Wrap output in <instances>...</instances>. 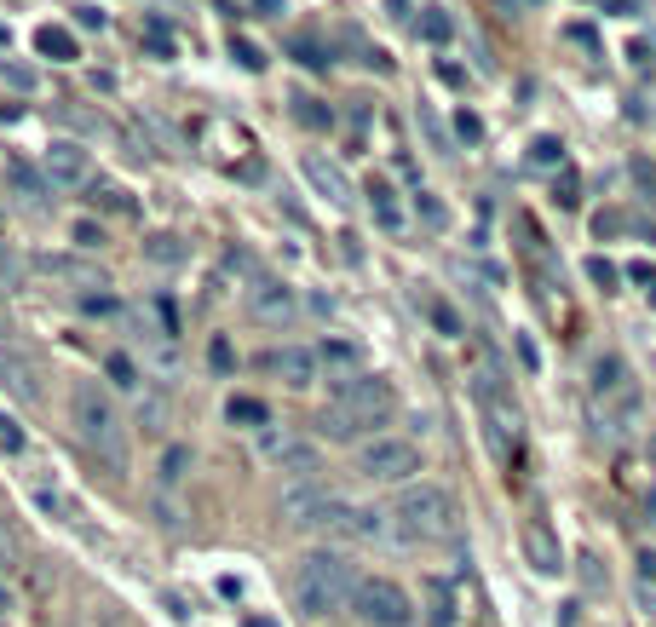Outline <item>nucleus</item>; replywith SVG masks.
I'll list each match as a JSON object with an SVG mask.
<instances>
[{"instance_id": "f257e3e1", "label": "nucleus", "mask_w": 656, "mask_h": 627, "mask_svg": "<svg viewBox=\"0 0 656 627\" xmlns=\"http://www.w3.org/2000/svg\"><path fill=\"white\" fill-rule=\"evenodd\" d=\"M392 409H398V392H392L380 374H352V380H340V386L328 392V409H323L317 426H323L334 443H352V438H363V432L386 426Z\"/></svg>"}, {"instance_id": "f03ea898", "label": "nucleus", "mask_w": 656, "mask_h": 627, "mask_svg": "<svg viewBox=\"0 0 656 627\" xmlns=\"http://www.w3.org/2000/svg\"><path fill=\"white\" fill-rule=\"evenodd\" d=\"M70 426H75V438L87 443V455H98V466L110 478L127 472V426H121L116 403L98 392L93 380H81L70 392Z\"/></svg>"}, {"instance_id": "7ed1b4c3", "label": "nucleus", "mask_w": 656, "mask_h": 627, "mask_svg": "<svg viewBox=\"0 0 656 627\" xmlns=\"http://www.w3.org/2000/svg\"><path fill=\"white\" fill-rule=\"evenodd\" d=\"M288 593L305 616H340V610H352L357 570L340 553H305L288 576Z\"/></svg>"}, {"instance_id": "20e7f679", "label": "nucleus", "mask_w": 656, "mask_h": 627, "mask_svg": "<svg viewBox=\"0 0 656 627\" xmlns=\"http://www.w3.org/2000/svg\"><path fill=\"white\" fill-rule=\"evenodd\" d=\"M392 530L403 541H455V530H461L455 495L438 484H403L398 507H392Z\"/></svg>"}, {"instance_id": "39448f33", "label": "nucleus", "mask_w": 656, "mask_h": 627, "mask_svg": "<svg viewBox=\"0 0 656 627\" xmlns=\"http://www.w3.org/2000/svg\"><path fill=\"white\" fill-rule=\"evenodd\" d=\"M352 616L363 627H415V599L392 576H357Z\"/></svg>"}, {"instance_id": "423d86ee", "label": "nucleus", "mask_w": 656, "mask_h": 627, "mask_svg": "<svg viewBox=\"0 0 656 627\" xmlns=\"http://www.w3.org/2000/svg\"><path fill=\"white\" fill-rule=\"evenodd\" d=\"M357 472L369 478V484H415V472H421V449L409 438H369L357 449Z\"/></svg>"}, {"instance_id": "0eeeda50", "label": "nucleus", "mask_w": 656, "mask_h": 627, "mask_svg": "<svg viewBox=\"0 0 656 627\" xmlns=\"http://www.w3.org/2000/svg\"><path fill=\"white\" fill-rule=\"evenodd\" d=\"M472 397H478V415H484V426H490V443L507 455V449L518 443V403H513V392L484 369L478 380H472Z\"/></svg>"}, {"instance_id": "6e6552de", "label": "nucleus", "mask_w": 656, "mask_h": 627, "mask_svg": "<svg viewBox=\"0 0 656 627\" xmlns=\"http://www.w3.org/2000/svg\"><path fill=\"white\" fill-rule=\"evenodd\" d=\"M317 530H328L334 541H352V547H369V541H386V535H392V518L375 512V507H357V501H328Z\"/></svg>"}, {"instance_id": "1a4fd4ad", "label": "nucleus", "mask_w": 656, "mask_h": 627, "mask_svg": "<svg viewBox=\"0 0 656 627\" xmlns=\"http://www.w3.org/2000/svg\"><path fill=\"white\" fill-rule=\"evenodd\" d=\"M259 455L277 466L282 478H294V484H305V478L323 472V449L311 438H300V432H265V438H259Z\"/></svg>"}, {"instance_id": "9d476101", "label": "nucleus", "mask_w": 656, "mask_h": 627, "mask_svg": "<svg viewBox=\"0 0 656 627\" xmlns=\"http://www.w3.org/2000/svg\"><path fill=\"white\" fill-rule=\"evenodd\" d=\"M242 305H248V317H254V323H271V328L294 323V311H300L294 288H288V282H277V277H254V288L242 294Z\"/></svg>"}, {"instance_id": "9b49d317", "label": "nucleus", "mask_w": 656, "mask_h": 627, "mask_svg": "<svg viewBox=\"0 0 656 627\" xmlns=\"http://www.w3.org/2000/svg\"><path fill=\"white\" fill-rule=\"evenodd\" d=\"M328 501H334V495H328L323 489V478H305V484H288L282 489V524H294V530H317V524H323V512H328Z\"/></svg>"}, {"instance_id": "f8f14e48", "label": "nucleus", "mask_w": 656, "mask_h": 627, "mask_svg": "<svg viewBox=\"0 0 656 627\" xmlns=\"http://www.w3.org/2000/svg\"><path fill=\"white\" fill-rule=\"evenodd\" d=\"M41 173H47V185H58V190H70V185H87V173H93V156L81 150V144H70V139H58L41 156Z\"/></svg>"}, {"instance_id": "ddd939ff", "label": "nucleus", "mask_w": 656, "mask_h": 627, "mask_svg": "<svg viewBox=\"0 0 656 627\" xmlns=\"http://www.w3.org/2000/svg\"><path fill=\"white\" fill-rule=\"evenodd\" d=\"M518 547H524V558H530V570H536V576H559V570H564V547H559V535L547 530L541 518H530V524H524Z\"/></svg>"}, {"instance_id": "4468645a", "label": "nucleus", "mask_w": 656, "mask_h": 627, "mask_svg": "<svg viewBox=\"0 0 656 627\" xmlns=\"http://www.w3.org/2000/svg\"><path fill=\"white\" fill-rule=\"evenodd\" d=\"M265 369L282 374V386L305 392V386H317V351H305V346H277V351H265Z\"/></svg>"}, {"instance_id": "2eb2a0df", "label": "nucleus", "mask_w": 656, "mask_h": 627, "mask_svg": "<svg viewBox=\"0 0 656 627\" xmlns=\"http://www.w3.org/2000/svg\"><path fill=\"white\" fill-rule=\"evenodd\" d=\"M633 386H628V363L622 357H599L593 363V397L599 403H616V397H628Z\"/></svg>"}, {"instance_id": "dca6fc26", "label": "nucleus", "mask_w": 656, "mask_h": 627, "mask_svg": "<svg viewBox=\"0 0 656 627\" xmlns=\"http://www.w3.org/2000/svg\"><path fill=\"white\" fill-rule=\"evenodd\" d=\"M317 369H328L334 386H340V380H352V374H363V369H357V346H346V340H323V346H317Z\"/></svg>"}, {"instance_id": "f3484780", "label": "nucleus", "mask_w": 656, "mask_h": 627, "mask_svg": "<svg viewBox=\"0 0 656 627\" xmlns=\"http://www.w3.org/2000/svg\"><path fill=\"white\" fill-rule=\"evenodd\" d=\"M305 179L323 190L328 202H352V185H346V173L334 162H323V156H305Z\"/></svg>"}, {"instance_id": "a211bd4d", "label": "nucleus", "mask_w": 656, "mask_h": 627, "mask_svg": "<svg viewBox=\"0 0 656 627\" xmlns=\"http://www.w3.org/2000/svg\"><path fill=\"white\" fill-rule=\"evenodd\" d=\"M133 415H139L144 432H167V397L162 392H139L133 397Z\"/></svg>"}, {"instance_id": "6ab92c4d", "label": "nucleus", "mask_w": 656, "mask_h": 627, "mask_svg": "<svg viewBox=\"0 0 656 627\" xmlns=\"http://www.w3.org/2000/svg\"><path fill=\"white\" fill-rule=\"evenodd\" d=\"M633 593H639V610L656 616V553H639V581H633Z\"/></svg>"}, {"instance_id": "aec40b11", "label": "nucleus", "mask_w": 656, "mask_h": 627, "mask_svg": "<svg viewBox=\"0 0 656 627\" xmlns=\"http://www.w3.org/2000/svg\"><path fill=\"white\" fill-rule=\"evenodd\" d=\"M449 35H455V24H449L444 6H426L421 12V41H432V47H444Z\"/></svg>"}, {"instance_id": "412c9836", "label": "nucleus", "mask_w": 656, "mask_h": 627, "mask_svg": "<svg viewBox=\"0 0 656 627\" xmlns=\"http://www.w3.org/2000/svg\"><path fill=\"white\" fill-rule=\"evenodd\" d=\"M369 208H375V219L386 225V231H398L403 225V213H398V202H392V190L386 185H369Z\"/></svg>"}, {"instance_id": "4be33fe9", "label": "nucleus", "mask_w": 656, "mask_h": 627, "mask_svg": "<svg viewBox=\"0 0 656 627\" xmlns=\"http://www.w3.org/2000/svg\"><path fill=\"white\" fill-rule=\"evenodd\" d=\"M35 47L47 52V58H75V41H70V29H41V35H35Z\"/></svg>"}, {"instance_id": "5701e85b", "label": "nucleus", "mask_w": 656, "mask_h": 627, "mask_svg": "<svg viewBox=\"0 0 656 627\" xmlns=\"http://www.w3.org/2000/svg\"><path fill=\"white\" fill-rule=\"evenodd\" d=\"M110 380H116L121 392H133V397H139V392H144V380H139V369H133V363H127V357H110Z\"/></svg>"}, {"instance_id": "b1692460", "label": "nucleus", "mask_w": 656, "mask_h": 627, "mask_svg": "<svg viewBox=\"0 0 656 627\" xmlns=\"http://www.w3.org/2000/svg\"><path fill=\"white\" fill-rule=\"evenodd\" d=\"M231 420H248V426H265V403H254V397H231V409H225Z\"/></svg>"}, {"instance_id": "393cba45", "label": "nucleus", "mask_w": 656, "mask_h": 627, "mask_svg": "<svg viewBox=\"0 0 656 627\" xmlns=\"http://www.w3.org/2000/svg\"><path fill=\"white\" fill-rule=\"evenodd\" d=\"M0 374H12V386L24 397H35V380H29V363H18V357H0Z\"/></svg>"}, {"instance_id": "a878e982", "label": "nucleus", "mask_w": 656, "mask_h": 627, "mask_svg": "<svg viewBox=\"0 0 656 627\" xmlns=\"http://www.w3.org/2000/svg\"><path fill=\"white\" fill-rule=\"evenodd\" d=\"M185 466H190V449H167V455H162V484H179V478H185Z\"/></svg>"}, {"instance_id": "bb28decb", "label": "nucleus", "mask_w": 656, "mask_h": 627, "mask_svg": "<svg viewBox=\"0 0 656 627\" xmlns=\"http://www.w3.org/2000/svg\"><path fill=\"white\" fill-rule=\"evenodd\" d=\"M426 317L438 323V334H461V317L449 311V305H438V300H426Z\"/></svg>"}, {"instance_id": "cd10ccee", "label": "nucleus", "mask_w": 656, "mask_h": 627, "mask_svg": "<svg viewBox=\"0 0 656 627\" xmlns=\"http://www.w3.org/2000/svg\"><path fill=\"white\" fill-rule=\"evenodd\" d=\"M144 254H150V259H162V265H173V259L185 254V248H179V242H173V236H156V242H150V248H144Z\"/></svg>"}, {"instance_id": "c85d7f7f", "label": "nucleus", "mask_w": 656, "mask_h": 627, "mask_svg": "<svg viewBox=\"0 0 656 627\" xmlns=\"http://www.w3.org/2000/svg\"><path fill=\"white\" fill-rule=\"evenodd\" d=\"M587 277H593V282L610 294V288H616V265H610V259H587Z\"/></svg>"}, {"instance_id": "c756f323", "label": "nucleus", "mask_w": 656, "mask_h": 627, "mask_svg": "<svg viewBox=\"0 0 656 627\" xmlns=\"http://www.w3.org/2000/svg\"><path fill=\"white\" fill-rule=\"evenodd\" d=\"M12 185L24 190V196H41V179H35V173H29L24 162H12Z\"/></svg>"}, {"instance_id": "7c9ffc66", "label": "nucleus", "mask_w": 656, "mask_h": 627, "mask_svg": "<svg viewBox=\"0 0 656 627\" xmlns=\"http://www.w3.org/2000/svg\"><path fill=\"white\" fill-rule=\"evenodd\" d=\"M415 208H421V219H426V225H432V231H438V225H444V208H438V202H432V196H426V190H421V196H415Z\"/></svg>"}, {"instance_id": "2f4dec72", "label": "nucleus", "mask_w": 656, "mask_h": 627, "mask_svg": "<svg viewBox=\"0 0 656 627\" xmlns=\"http://www.w3.org/2000/svg\"><path fill=\"white\" fill-rule=\"evenodd\" d=\"M231 52L242 58V70H259V64H265V58H259V47H248V41H231Z\"/></svg>"}, {"instance_id": "473e14b6", "label": "nucleus", "mask_w": 656, "mask_h": 627, "mask_svg": "<svg viewBox=\"0 0 656 627\" xmlns=\"http://www.w3.org/2000/svg\"><path fill=\"white\" fill-rule=\"evenodd\" d=\"M93 202H104L110 213H127V202H121V190H110V185H98V190H93Z\"/></svg>"}, {"instance_id": "72a5a7b5", "label": "nucleus", "mask_w": 656, "mask_h": 627, "mask_svg": "<svg viewBox=\"0 0 656 627\" xmlns=\"http://www.w3.org/2000/svg\"><path fill=\"white\" fill-rule=\"evenodd\" d=\"M208 357H213V369L225 374V369H231V340H225V334H219V340H213V351H208Z\"/></svg>"}, {"instance_id": "f704fd0d", "label": "nucleus", "mask_w": 656, "mask_h": 627, "mask_svg": "<svg viewBox=\"0 0 656 627\" xmlns=\"http://www.w3.org/2000/svg\"><path fill=\"white\" fill-rule=\"evenodd\" d=\"M593 231H599V236H616V231H622V213H599V219H593Z\"/></svg>"}, {"instance_id": "c9c22d12", "label": "nucleus", "mask_w": 656, "mask_h": 627, "mask_svg": "<svg viewBox=\"0 0 656 627\" xmlns=\"http://www.w3.org/2000/svg\"><path fill=\"white\" fill-rule=\"evenodd\" d=\"M553 202H559V208H576V179H570V173L559 179V196H553Z\"/></svg>"}, {"instance_id": "e433bc0d", "label": "nucleus", "mask_w": 656, "mask_h": 627, "mask_svg": "<svg viewBox=\"0 0 656 627\" xmlns=\"http://www.w3.org/2000/svg\"><path fill=\"white\" fill-rule=\"evenodd\" d=\"M98 242H104V236H98L93 225H75V248H98Z\"/></svg>"}, {"instance_id": "4c0bfd02", "label": "nucleus", "mask_w": 656, "mask_h": 627, "mask_svg": "<svg viewBox=\"0 0 656 627\" xmlns=\"http://www.w3.org/2000/svg\"><path fill=\"white\" fill-rule=\"evenodd\" d=\"M536 162H559V139H536Z\"/></svg>"}, {"instance_id": "58836bf2", "label": "nucleus", "mask_w": 656, "mask_h": 627, "mask_svg": "<svg viewBox=\"0 0 656 627\" xmlns=\"http://www.w3.org/2000/svg\"><path fill=\"white\" fill-rule=\"evenodd\" d=\"M75 24H87V29H104V12H93V6H81V12H75Z\"/></svg>"}, {"instance_id": "ea45409f", "label": "nucleus", "mask_w": 656, "mask_h": 627, "mask_svg": "<svg viewBox=\"0 0 656 627\" xmlns=\"http://www.w3.org/2000/svg\"><path fill=\"white\" fill-rule=\"evenodd\" d=\"M645 294H651V300H656V277H651V288H645Z\"/></svg>"}, {"instance_id": "a19ab883", "label": "nucleus", "mask_w": 656, "mask_h": 627, "mask_svg": "<svg viewBox=\"0 0 656 627\" xmlns=\"http://www.w3.org/2000/svg\"><path fill=\"white\" fill-rule=\"evenodd\" d=\"M0 610H6V587H0Z\"/></svg>"}]
</instances>
